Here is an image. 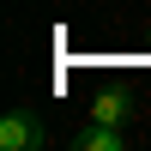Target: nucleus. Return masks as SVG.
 I'll use <instances>...</instances> for the list:
<instances>
[{
  "instance_id": "7ed1b4c3",
  "label": "nucleus",
  "mask_w": 151,
  "mask_h": 151,
  "mask_svg": "<svg viewBox=\"0 0 151 151\" xmlns=\"http://www.w3.org/2000/svg\"><path fill=\"white\" fill-rule=\"evenodd\" d=\"M91 121H109V127H127V121H133V97H127V91H103V97L91 103Z\"/></svg>"
},
{
  "instance_id": "f03ea898",
  "label": "nucleus",
  "mask_w": 151,
  "mask_h": 151,
  "mask_svg": "<svg viewBox=\"0 0 151 151\" xmlns=\"http://www.w3.org/2000/svg\"><path fill=\"white\" fill-rule=\"evenodd\" d=\"M127 127H109V121H85L79 133H73V151H127Z\"/></svg>"
},
{
  "instance_id": "f257e3e1",
  "label": "nucleus",
  "mask_w": 151,
  "mask_h": 151,
  "mask_svg": "<svg viewBox=\"0 0 151 151\" xmlns=\"http://www.w3.org/2000/svg\"><path fill=\"white\" fill-rule=\"evenodd\" d=\"M42 121L30 115V109H6L0 115V151H42Z\"/></svg>"
}]
</instances>
